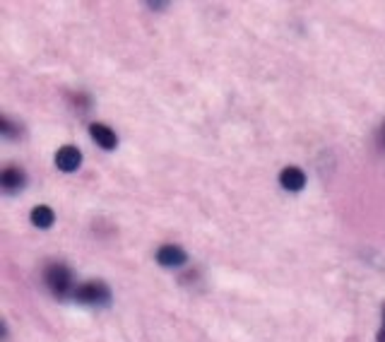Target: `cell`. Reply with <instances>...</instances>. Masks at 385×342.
<instances>
[{"mask_svg":"<svg viewBox=\"0 0 385 342\" xmlns=\"http://www.w3.org/2000/svg\"><path fill=\"white\" fill-rule=\"evenodd\" d=\"M280 183L285 190L298 193V190H303V186H306V174L298 167H285L280 171Z\"/></svg>","mask_w":385,"mask_h":342,"instance_id":"6","label":"cell"},{"mask_svg":"<svg viewBox=\"0 0 385 342\" xmlns=\"http://www.w3.org/2000/svg\"><path fill=\"white\" fill-rule=\"evenodd\" d=\"M44 280H46V287L53 296H73L78 289L73 282V273L60 263H51L44 273Z\"/></svg>","mask_w":385,"mask_h":342,"instance_id":"1","label":"cell"},{"mask_svg":"<svg viewBox=\"0 0 385 342\" xmlns=\"http://www.w3.org/2000/svg\"><path fill=\"white\" fill-rule=\"evenodd\" d=\"M378 145H381V150H385V120L381 125V133H378Z\"/></svg>","mask_w":385,"mask_h":342,"instance_id":"10","label":"cell"},{"mask_svg":"<svg viewBox=\"0 0 385 342\" xmlns=\"http://www.w3.org/2000/svg\"><path fill=\"white\" fill-rule=\"evenodd\" d=\"M89 135H92V140L99 147L104 150H116V145H118V138H116V133L109 128V125L104 123H92L89 125Z\"/></svg>","mask_w":385,"mask_h":342,"instance_id":"7","label":"cell"},{"mask_svg":"<svg viewBox=\"0 0 385 342\" xmlns=\"http://www.w3.org/2000/svg\"><path fill=\"white\" fill-rule=\"evenodd\" d=\"M0 183H3V188L8 190V193H17V190H22L24 183H27V174L19 167H8L0 174Z\"/></svg>","mask_w":385,"mask_h":342,"instance_id":"5","label":"cell"},{"mask_svg":"<svg viewBox=\"0 0 385 342\" xmlns=\"http://www.w3.org/2000/svg\"><path fill=\"white\" fill-rule=\"evenodd\" d=\"M186 260H188V255H186V251L181 249V246L164 244L156 251V263H159L161 268H181Z\"/></svg>","mask_w":385,"mask_h":342,"instance_id":"3","label":"cell"},{"mask_svg":"<svg viewBox=\"0 0 385 342\" xmlns=\"http://www.w3.org/2000/svg\"><path fill=\"white\" fill-rule=\"evenodd\" d=\"M75 301L87 306H109L111 304V289L109 285L99 282V280H92V282H84L75 289L73 294Z\"/></svg>","mask_w":385,"mask_h":342,"instance_id":"2","label":"cell"},{"mask_svg":"<svg viewBox=\"0 0 385 342\" xmlns=\"http://www.w3.org/2000/svg\"><path fill=\"white\" fill-rule=\"evenodd\" d=\"M383 328H385V309H383Z\"/></svg>","mask_w":385,"mask_h":342,"instance_id":"11","label":"cell"},{"mask_svg":"<svg viewBox=\"0 0 385 342\" xmlns=\"http://www.w3.org/2000/svg\"><path fill=\"white\" fill-rule=\"evenodd\" d=\"M80 164H82V152H80L78 147H73V145H65V147H60L58 152H55V167L60 171H65V174L78 171Z\"/></svg>","mask_w":385,"mask_h":342,"instance_id":"4","label":"cell"},{"mask_svg":"<svg viewBox=\"0 0 385 342\" xmlns=\"http://www.w3.org/2000/svg\"><path fill=\"white\" fill-rule=\"evenodd\" d=\"M0 133H3V138L15 140V138H19V135H22V128H19L17 123H12L8 116H3V118H0Z\"/></svg>","mask_w":385,"mask_h":342,"instance_id":"9","label":"cell"},{"mask_svg":"<svg viewBox=\"0 0 385 342\" xmlns=\"http://www.w3.org/2000/svg\"><path fill=\"white\" fill-rule=\"evenodd\" d=\"M29 219H32L34 227L48 229L51 224L55 222V215H53V210L46 208V205H37V208L32 210V215H29Z\"/></svg>","mask_w":385,"mask_h":342,"instance_id":"8","label":"cell"}]
</instances>
